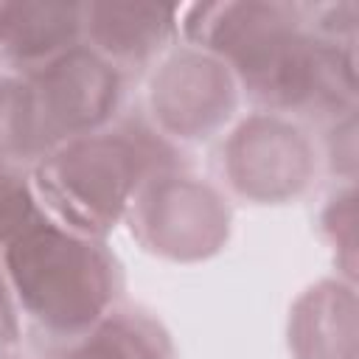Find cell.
Wrapping results in <instances>:
<instances>
[{
  "instance_id": "7a4b0ae2",
  "label": "cell",
  "mask_w": 359,
  "mask_h": 359,
  "mask_svg": "<svg viewBox=\"0 0 359 359\" xmlns=\"http://www.w3.org/2000/svg\"><path fill=\"white\" fill-rule=\"evenodd\" d=\"M135 180V154L118 140L79 143L39 168L50 205L81 227H104L118 216Z\"/></svg>"
},
{
  "instance_id": "3957f363",
  "label": "cell",
  "mask_w": 359,
  "mask_h": 359,
  "mask_svg": "<svg viewBox=\"0 0 359 359\" xmlns=\"http://www.w3.org/2000/svg\"><path fill=\"white\" fill-rule=\"evenodd\" d=\"M115 101V76L104 62L84 50H73L50 65V70L31 87L36 132L53 137L98 123Z\"/></svg>"
},
{
  "instance_id": "9c48e42d",
  "label": "cell",
  "mask_w": 359,
  "mask_h": 359,
  "mask_svg": "<svg viewBox=\"0 0 359 359\" xmlns=\"http://www.w3.org/2000/svg\"><path fill=\"white\" fill-rule=\"evenodd\" d=\"M39 143L31 87L6 81L0 84V151H20Z\"/></svg>"
},
{
  "instance_id": "8fae6325",
  "label": "cell",
  "mask_w": 359,
  "mask_h": 359,
  "mask_svg": "<svg viewBox=\"0 0 359 359\" xmlns=\"http://www.w3.org/2000/svg\"><path fill=\"white\" fill-rule=\"evenodd\" d=\"M28 216H31V202L25 188L14 177L0 171V238L14 233L20 236L25 230Z\"/></svg>"
},
{
  "instance_id": "7c38bea8",
  "label": "cell",
  "mask_w": 359,
  "mask_h": 359,
  "mask_svg": "<svg viewBox=\"0 0 359 359\" xmlns=\"http://www.w3.org/2000/svg\"><path fill=\"white\" fill-rule=\"evenodd\" d=\"M11 337H14V320H11V309H8L3 286H0V348L6 342H11Z\"/></svg>"
},
{
  "instance_id": "8992f818",
  "label": "cell",
  "mask_w": 359,
  "mask_h": 359,
  "mask_svg": "<svg viewBox=\"0 0 359 359\" xmlns=\"http://www.w3.org/2000/svg\"><path fill=\"white\" fill-rule=\"evenodd\" d=\"M294 342L303 359H351L356 342L353 297L334 286L311 292L297 309Z\"/></svg>"
},
{
  "instance_id": "ba28073f",
  "label": "cell",
  "mask_w": 359,
  "mask_h": 359,
  "mask_svg": "<svg viewBox=\"0 0 359 359\" xmlns=\"http://www.w3.org/2000/svg\"><path fill=\"white\" fill-rule=\"evenodd\" d=\"M171 8L143 6V3H107L93 8L95 36L121 53L146 50L165 28Z\"/></svg>"
},
{
  "instance_id": "6da1fadb",
  "label": "cell",
  "mask_w": 359,
  "mask_h": 359,
  "mask_svg": "<svg viewBox=\"0 0 359 359\" xmlns=\"http://www.w3.org/2000/svg\"><path fill=\"white\" fill-rule=\"evenodd\" d=\"M8 269L25 306L56 328L87 325L109 294L104 258L53 227L22 230L8 250Z\"/></svg>"
},
{
  "instance_id": "277c9868",
  "label": "cell",
  "mask_w": 359,
  "mask_h": 359,
  "mask_svg": "<svg viewBox=\"0 0 359 359\" xmlns=\"http://www.w3.org/2000/svg\"><path fill=\"white\" fill-rule=\"evenodd\" d=\"M233 168L244 191L264 196L294 188L306 171V149L294 132L278 123H255L233 149Z\"/></svg>"
},
{
  "instance_id": "5b68a950",
  "label": "cell",
  "mask_w": 359,
  "mask_h": 359,
  "mask_svg": "<svg viewBox=\"0 0 359 359\" xmlns=\"http://www.w3.org/2000/svg\"><path fill=\"white\" fill-rule=\"evenodd\" d=\"M154 90V104H160L165 121L177 129L205 126L227 104V79L216 65L202 59L174 62Z\"/></svg>"
},
{
  "instance_id": "30bf717a",
  "label": "cell",
  "mask_w": 359,
  "mask_h": 359,
  "mask_svg": "<svg viewBox=\"0 0 359 359\" xmlns=\"http://www.w3.org/2000/svg\"><path fill=\"white\" fill-rule=\"evenodd\" d=\"M70 359H151L146 345L123 328H104Z\"/></svg>"
},
{
  "instance_id": "52a82bcc",
  "label": "cell",
  "mask_w": 359,
  "mask_h": 359,
  "mask_svg": "<svg viewBox=\"0 0 359 359\" xmlns=\"http://www.w3.org/2000/svg\"><path fill=\"white\" fill-rule=\"evenodd\" d=\"M76 28V8L65 3H0V39L22 56L45 53Z\"/></svg>"
}]
</instances>
